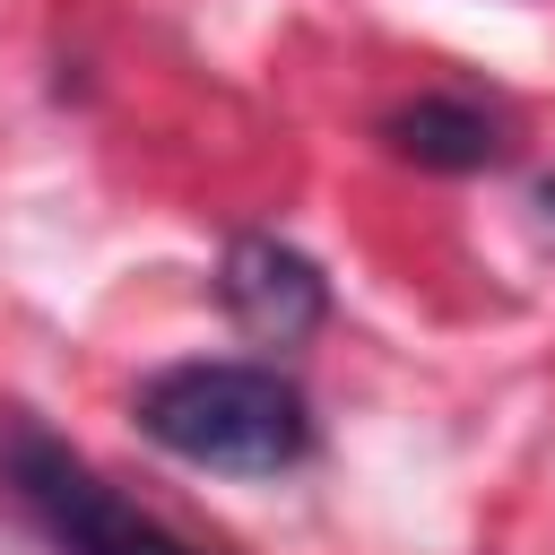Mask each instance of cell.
Segmentation results:
<instances>
[{
  "instance_id": "cell-5",
  "label": "cell",
  "mask_w": 555,
  "mask_h": 555,
  "mask_svg": "<svg viewBox=\"0 0 555 555\" xmlns=\"http://www.w3.org/2000/svg\"><path fill=\"white\" fill-rule=\"evenodd\" d=\"M538 217H546V225H555V173H546V182H538Z\"/></svg>"
},
{
  "instance_id": "cell-4",
  "label": "cell",
  "mask_w": 555,
  "mask_h": 555,
  "mask_svg": "<svg viewBox=\"0 0 555 555\" xmlns=\"http://www.w3.org/2000/svg\"><path fill=\"white\" fill-rule=\"evenodd\" d=\"M382 139L425 173H477V165L503 156V121L486 104H468V95H416V104H399L382 121Z\"/></svg>"
},
{
  "instance_id": "cell-1",
  "label": "cell",
  "mask_w": 555,
  "mask_h": 555,
  "mask_svg": "<svg viewBox=\"0 0 555 555\" xmlns=\"http://www.w3.org/2000/svg\"><path fill=\"white\" fill-rule=\"evenodd\" d=\"M139 434L217 477H278L312 451L304 390L269 364H173L139 390Z\"/></svg>"
},
{
  "instance_id": "cell-3",
  "label": "cell",
  "mask_w": 555,
  "mask_h": 555,
  "mask_svg": "<svg viewBox=\"0 0 555 555\" xmlns=\"http://www.w3.org/2000/svg\"><path fill=\"white\" fill-rule=\"evenodd\" d=\"M217 304H225L234 330L260 338V347H295V338H312V330L330 321V286H321V269H312L295 243H278V234H243V243H225Z\"/></svg>"
},
{
  "instance_id": "cell-2",
  "label": "cell",
  "mask_w": 555,
  "mask_h": 555,
  "mask_svg": "<svg viewBox=\"0 0 555 555\" xmlns=\"http://www.w3.org/2000/svg\"><path fill=\"white\" fill-rule=\"evenodd\" d=\"M9 477H17V503L35 512V529L61 546V555H199L182 546L165 520H147L139 503H121L69 442L52 434H17L9 442Z\"/></svg>"
}]
</instances>
